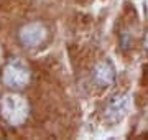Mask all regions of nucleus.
<instances>
[{"label":"nucleus","instance_id":"f257e3e1","mask_svg":"<svg viewBox=\"0 0 148 140\" xmlns=\"http://www.w3.org/2000/svg\"><path fill=\"white\" fill-rule=\"evenodd\" d=\"M32 114L30 101L21 91H10L0 99V117L10 127H21L27 124Z\"/></svg>","mask_w":148,"mask_h":140},{"label":"nucleus","instance_id":"f03ea898","mask_svg":"<svg viewBox=\"0 0 148 140\" xmlns=\"http://www.w3.org/2000/svg\"><path fill=\"white\" fill-rule=\"evenodd\" d=\"M33 78L32 68L21 58H10L0 71V81L10 91H23L30 86Z\"/></svg>","mask_w":148,"mask_h":140},{"label":"nucleus","instance_id":"7ed1b4c3","mask_svg":"<svg viewBox=\"0 0 148 140\" xmlns=\"http://www.w3.org/2000/svg\"><path fill=\"white\" fill-rule=\"evenodd\" d=\"M49 40V28L45 22L33 20V22L23 23L16 30V41L20 46L27 49H36L48 43Z\"/></svg>","mask_w":148,"mask_h":140},{"label":"nucleus","instance_id":"0eeeda50","mask_svg":"<svg viewBox=\"0 0 148 140\" xmlns=\"http://www.w3.org/2000/svg\"><path fill=\"white\" fill-rule=\"evenodd\" d=\"M143 49L148 53V32L145 33V36H143Z\"/></svg>","mask_w":148,"mask_h":140},{"label":"nucleus","instance_id":"20e7f679","mask_svg":"<svg viewBox=\"0 0 148 140\" xmlns=\"http://www.w3.org/2000/svg\"><path fill=\"white\" fill-rule=\"evenodd\" d=\"M90 81L94 82L99 89H107L115 84V68L109 59L95 63L90 73Z\"/></svg>","mask_w":148,"mask_h":140},{"label":"nucleus","instance_id":"39448f33","mask_svg":"<svg viewBox=\"0 0 148 140\" xmlns=\"http://www.w3.org/2000/svg\"><path fill=\"white\" fill-rule=\"evenodd\" d=\"M127 109H128V97L125 94H115L107 101L106 109H104V117L109 124H117L127 114Z\"/></svg>","mask_w":148,"mask_h":140},{"label":"nucleus","instance_id":"423d86ee","mask_svg":"<svg viewBox=\"0 0 148 140\" xmlns=\"http://www.w3.org/2000/svg\"><path fill=\"white\" fill-rule=\"evenodd\" d=\"M119 45H120V49L122 51H127L130 49V46L133 45V38L128 32H122L119 35Z\"/></svg>","mask_w":148,"mask_h":140}]
</instances>
